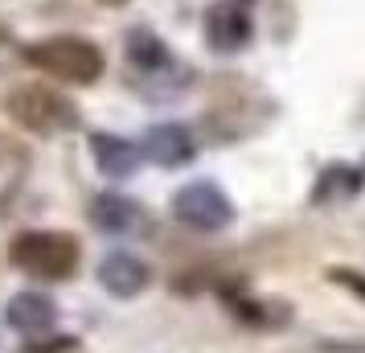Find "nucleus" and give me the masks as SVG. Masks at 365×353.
<instances>
[{
    "label": "nucleus",
    "mask_w": 365,
    "mask_h": 353,
    "mask_svg": "<svg viewBox=\"0 0 365 353\" xmlns=\"http://www.w3.org/2000/svg\"><path fill=\"white\" fill-rule=\"evenodd\" d=\"M29 58V66H37L41 74H50L58 83H74V86H91L95 78L103 74V53L95 41H86V37H46V41H37L25 50Z\"/></svg>",
    "instance_id": "obj_1"
},
{
    "label": "nucleus",
    "mask_w": 365,
    "mask_h": 353,
    "mask_svg": "<svg viewBox=\"0 0 365 353\" xmlns=\"http://www.w3.org/2000/svg\"><path fill=\"white\" fill-rule=\"evenodd\" d=\"M78 238L66 230H25L13 242V263L37 280H70L78 271Z\"/></svg>",
    "instance_id": "obj_2"
},
{
    "label": "nucleus",
    "mask_w": 365,
    "mask_h": 353,
    "mask_svg": "<svg viewBox=\"0 0 365 353\" xmlns=\"http://www.w3.org/2000/svg\"><path fill=\"white\" fill-rule=\"evenodd\" d=\"M4 111H9L13 123H21L25 132H37V135L70 132L78 123V107L66 95H58V91H50V86H41V83H29V86H21V91H13L4 99Z\"/></svg>",
    "instance_id": "obj_3"
},
{
    "label": "nucleus",
    "mask_w": 365,
    "mask_h": 353,
    "mask_svg": "<svg viewBox=\"0 0 365 353\" xmlns=\"http://www.w3.org/2000/svg\"><path fill=\"white\" fill-rule=\"evenodd\" d=\"M173 214H177L185 226H193V230H222V226L234 218L230 198L217 185H210V181L185 185L181 193L173 198Z\"/></svg>",
    "instance_id": "obj_4"
},
{
    "label": "nucleus",
    "mask_w": 365,
    "mask_h": 353,
    "mask_svg": "<svg viewBox=\"0 0 365 353\" xmlns=\"http://www.w3.org/2000/svg\"><path fill=\"white\" fill-rule=\"evenodd\" d=\"M255 34V0H217L205 17V37L222 53L242 50Z\"/></svg>",
    "instance_id": "obj_5"
},
{
    "label": "nucleus",
    "mask_w": 365,
    "mask_h": 353,
    "mask_svg": "<svg viewBox=\"0 0 365 353\" xmlns=\"http://www.w3.org/2000/svg\"><path fill=\"white\" fill-rule=\"evenodd\" d=\"M4 317H9V324L21 329V333H46V329H53L58 312H53V300L37 296V292H21V296L9 300Z\"/></svg>",
    "instance_id": "obj_6"
},
{
    "label": "nucleus",
    "mask_w": 365,
    "mask_h": 353,
    "mask_svg": "<svg viewBox=\"0 0 365 353\" xmlns=\"http://www.w3.org/2000/svg\"><path fill=\"white\" fill-rule=\"evenodd\" d=\"M144 152H148L156 165H185L189 156H193V140H189V132L185 128H177V123H160V128H152L148 140H144Z\"/></svg>",
    "instance_id": "obj_7"
},
{
    "label": "nucleus",
    "mask_w": 365,
    "mask_h": 353,
    "mask_svg": "<svg viewBox=\"0 0 365 353\" xmlns=\"http://www.w3.org/2000/svg\"><path fill=\"white\" fill-rule=\"evenodd\" d=\"M99 280L115 296H135L140 287L148 284V267L140 259H132V255H107L99 267Z\"/></svg>",
    "instance_id": "obj_8"
},
{
    "label": "nucleus",
    "mask_w": 365,
    "mask_h": 353,
    "mask_svg": "<svg viewBox=\"0 0 365 353\" xmlns=\"http://www.w3.org/2000/svg\"><path fill=\"white\" fill-rule=\"evenodd\" d=\"M91 148H95V160H99V168L107 177H128L140 165V148L128 144V140H119V135H95Z\"/></svg>",
    "instance_id": "obj_9"
},
{
    "label": "nucleus",
    "mask_w": 365,
    "mask_h": 353,
    "mask_svg": "<svg viewBox=\"0 0 365 353\" xmlns=\"http://www.w3.org/2000/svg\"><path fill=\"white\" fill-rule=\"evenodd\" d=\"M91 218H95V226H103V230H132V226L144 222V214H140V205L128 202V198H99V202L91 205Z\"/></svg>",
    "instance_id": "obj_10"
},
{
    "label": "nucleus",
    "mask_w": 365,
    "mask_h": 353,
    "mask_svg": "<svg viewBox=\"0 0 365 353\" xmlns=\"http://www.w3.org/2000/svg\"><path fill=\"white\" fill-rule=\"evenodd\" d=\"M128 58H132L135 70H152V66H173L168 50L156 41L152 34H132L128 37Z\"/></svg>",
    "instance_id": "obj_11"
},
{
    "label": "nucleus",
    "mask_w": 365,
    "mask_h": 353,
    "mask_svg": "<svg viewBox=\"0 0 365 353\" xmlns=\"http://www.w3.org/2000/svg\"><path fill=\"white\" fill-rule=\"evenodd\" d=\"M107 4H123V0H107Z\"/></svg>",
    "instance_id": "obj_12"
}]
</instances>
